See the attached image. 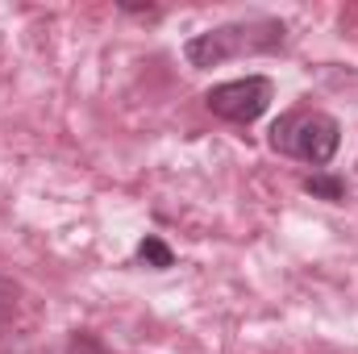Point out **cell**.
<instances>
[{
  "label": "cell",
  "instance_id": "obj_1",
  "mask_svg": "<svg viewBox=\"0 0 358 354\" xmlns=\"http://www.w3.org/2000/svg\"><path fill=\"white\" fill-rule=\"evenodd\" d=\"M283 46H287V21H279L271 13H255V17H242V21L213 25L204 34H192L183 42V59L196 71H213V67H225L234 59L279 55Z\"/></svg>",
  "mask_w": 358,
  "mask_h": 354
},
{
  "label": "cell",
  "instance_id": "obj_2",
  "mask_svg": "<svg viewBox=\"0 0 358 354\" xmlns=\"http://www.w3.org/2000/svg\"><path fill=\"white\" fill-rule=\"evenodd\" d=\"M271 150L283 155V159H296V163H308L317 171H325L342 146V125L334 113L325 108H292L283 113L267 134Z\"/></svg>",
  "mask_w": 358,
  "mask_h": 354
},
{
  "label": "cell",
  "instance_id": "obj_3",
  "mask_svg": "<svg viewBox=\"0 0 358 354\" xmlns=\"http://www.w3.org/2000/svg\"><path fill=\"white\" fill-rule=\"evenodd\" d=\"M275 100V80L271 76H242V80H225L204 92V108L229 125H255Z\"/></svg>",
  "mask_w": 358,
  "mask_h": 354
},
{
  "label": "cell",
  "instance_id": "obj_4",
  "mask_svg": "<svg viewBox=\"0 0 358 354\" xmlns=\"http://www.w3.org/2000/svg\"><path fill=\"white\" fill-rule=\"evenodd\" d=\"M21 300H25V292L13 279H0V338H25L21 334V321H17Z\"/></svg>",
  "mask_w": 358,
  "mask_h": 354
},
{
  "label": "cell",
  "instance_id": "obj_5",
  "mask_svg": "<svg viewBox=\"0 0 358 354\" xmlns=\"http://www.w3.org/2000/svg\"><path fill=\"white\" fill-rule=\"evenodd\" d=\"M313 200H325V204H346V179L334 176V171H313V176H304V183H300Z\"/></svg>",
  "mask_w": 358,
  "mask_h": 354
},
{
  "label": "cell",
  "instance_id": "obj_6",
  "mask_svg": "<svg viewBox=\"0 0 358 354\" xmlns=\"http://www.w3.org/2000/svg\"><path fill=\"white\" fill-rule=\"evenodd\" d=\"M134 259H138L142 267H150V271H167V267H176V250H171L159 234H146V238L138 242Z\"/></svg>",
  "mask_w": 358,
  "mask_h": 354
},
{
  "label": "cell",
  "instance_id": "obj_7",
  "mask_svg": "<svg viewBox=\"0 0 358 354\" xmlns=\"http://www.w3.org/2000/svg\"><path fill=\"white\" fill-rule=\"evenodd\" d=\"M67 354H121V351H113L108 342H100L92 330H76L67 338Z\"/></svg>",
  "mask_w": 358,
  "mask_h": 354
}]
</instances>
